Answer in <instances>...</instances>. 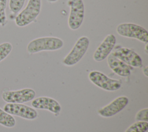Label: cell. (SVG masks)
I'll use <instances>...</instances> for the list:
<instances>
[{"mask_svg":"<svg viewBox=\"0 0 148 132\" xmlns=\"http://www.w3.org/2000/svg\"><path fill=\"white\" fill-rule=\"evenodd\" d=\"M116 31L122 36L136 39L145 43L148 42L147 31L140 25L128 23H121L117 25Z\"/></svg>","mask_w":148,"mask_h":132,"instance_id":"cell-3","label":"cell"},{"mask_svg":"<svg viewBox=\"0 0 148 132\" xmlns=\"http://www.w3.org/2000/svg\"><path fill=\"white\" fill-rule=\"evenodd\" d=\"M147 129V122L138 121L131 124L125 132H145Z\"/></svg>","mask_w":148,"mask_h":132,"instance_id":"cell-15","label":"cell"},{"mask_svg":"<svg viewBox=\"0 0 148 132\" xmlns=\"http://www.w3.org/2000/svg\"><path fill=\"white\" fill-rule=\"evenodd\" d=\"M90 44L89 39L83 36L77 39L70 52L64 58L62 63L66 66H72L77 63L85 54Z\"/></svg>","mask_w":148,"mask_h":132,"instance_id":"cell-4","label":"cell"},{"mask_svg":"<svg viewBox=\"0 0 148 132\" xmlns=\"http://www.w3.org/2000/svg\"><path fill=\"white\" fill-rule=\"evenodd\" d=\"M7 113L28 120L35 119L38 116L37 111L26 105L17 103H7L3 107Z\"/></svg>","mask_w":148,"mask_h":132,"instance_id":"cell-8","label":"cell"},{"mask_svg":"<svg viewBox=\"0 0 148 132\" xmlns=\"http://www.w3.org/2000/svg\"><path fill=\"white\" fill-rule=\"evenodd\" d=\"M135 120L138 121H148V109L145 108L138 111L135 116Z\"/></svg>","mask_w":148,"mask_h":132,"instance_id":"cell-19","label":"cell"},{"mask_svg":"<svg viewBox=\"0 0 148 132\" xmlns=\"http://www.w3.org/2000/svg\"><path fill=\"white\" fill-rule=\"evenodd\" d=\"M16 120L12 115L0 108V124L6 127L11 128L16 125Z\"/></svg>","mask_w":148,"mask_h":132,"instance_id":"cell-14","label":"cell"},{"mask_svg":"<svg viewBox=\"0 0 148 132\" xmlns=\"http://www.w3.org/2000/svg\"><path fill=\"white\" fill-rule=\"evenodd\" d=\"M128 98L126 96H120L115 98L109 104L100 108L98 114L105 118L113 116L123 110L128 103Z\"/></svg>","mask_w":148,"mask_h":132,"instance_id":"cell-10","label":"cell"},{"mask_svg":"<svg viewBox=\"0 0 148 132\" xmlns=\"http://www.w3.org/2000/svg\"><path fill=\"white\" fill-rule=\"evenodd\" d=\"M31 105L35 109L48 110L54 114L59 113L61 110L59 102L54 98L48 97H39L33 99Z\"/></svg>","mask_w":148,"mask_h":132,"instance_id":"cell-12","label":"cell"},{"mask_svg":"<svg viewBox=\"0 0 148 132\" xmlns=\"http://www.w3.org/2000/svg\"><path fill=\"white\" fill-rule=\"evenodd\" d=\"M143 73L145 75V76H146V77L148 76V67L147 66H146L145 67L143 68Z\"/></svg>","mask_w":148,"mask_h":132,"instance_id":"cell-20","label":"cell"},{"mask_svg":"<svg viewBox=\"0 0 148 132\" xmlns=\"http://www.w3.org/2000/svg\"><path fill=\"white\" fill-rule=\"evenodd\" d=\"M116 39L112 34L105 36L103 41L97 48L93 54V58L95 61L100 62L105 60L111 53L116 45Z\"/></svg>","mask_w":148,"mask_h":132,"instance_id":"cell-11","label":"cell"},{"mask_svg":"<svg viewBox=\"0 0 148 132\" xmlns=\"http://www.w3.org/2000/svg\"><path fill=\"white\" fill-rule=\"evenodd\" d=\"M35 95L34 90L25 88L18 90L4 91L2 93V98L7 103L23 104L34 99Z\"/></svg>","mask_w":148,"mask_h":132,"instance_id":"cell-7","label":"cell"},{"mask_svg":"<svg viewBox=\"0 0 148 132\" xmlns=\"http://www.w3.org/2000/svg\"><path fill=\"white\" fill-rule=\"evenodd\" d=\"M70 8L68 26L72 30H77L82 25L84 16V6L82 0H68Z\"/></svg>","mask_w":148,"mask_h":132,"instance_id":"cell-5","label":"cell"},{"mask_svg":"<svg viewBox=\"0 0 148 132\" xmlns=\"http://www.w3.org/2000/svg\"><path fill=\"white\" fill-rule=\"evenodd\" d=\"M25 0H10L9 10L13 14L18 13L23 8Z\"/></svg>","mask_w":148,"mask_h":132,"instance_id":"cell-17","label":"cell"},{"mask_svg":"<svg viewBox=\"0 0 148 132\" xmlns=\"http://www.w3.org/2000/svg\"><path fill=\"white\" fill-rule=\"evenodd\" d=\"M64 45L62 40L57 37L46 36L34 39L30 41L27 46L29 54L42 51H53L61 49Z\"/></svg>","mask_w":148,"mask_h":132,"instance_id":"cell-1","label":"cell"},{"mask_svg":"<svg viewBox=\"0 0 148 132\" xmlns=\"http://www.w3.org/2000/svg\"><path fill=\"white\" fill-rule=\"evenodd\" d=\"M41 3V0H29L25 8L15 17L16 25L23 27L34 21L40 13Z\"/></svg>","mask_w":148,"mask_h":132,"instance_id":"cell-2","label":"cell"},{"mask_svg":"<svg viewBox=\"0 0 148 132\" xmlns=\"http://www.w3.org/2000/svg\"><path fill=\"white\" fill-rule=\"evenodd\" d=\"M108 64L113 72L122 77L128 76L132 69V67L117 58L112 53L108 56Z\"/></svg>","mask_w":148,"mask_h":132,"instance_id":"cell-13","label":"cell"},{"mask_svg":"<svg viewBox=\"0 0 148 132\" xmlns=\"http://www.w3.org/2000/svg\"><path fill=\"white\" fill-rule=\"evenodd\" d=\"M7 2V0H0V25L2 27H5L8 22L5 12Z\"/></svg>","mask_w":148,"mask_h":132,"instance_id":"cell-18","label":"cell"},{"mask_svg":"<svg viewBox=\"0 0 148 132\" xmlns=\"http://www.w3.org/2000/svg\"><path fill=\"white\" fill-rule=\"evenodd\" d=\"M58 0H48V1L50 2H56Z\"/></svg>","mask_w":148,"mask_h":132,"instance_id":"cell-21","label":"cell"},{"mask_svg":"<svg viewBox=\"0 0 148 132\" xmlns=\"http://www.w3.org/2000/svg\"><path fill=\"white\" fill-rule=\"evenodd\" d=\"M117 58L132 67H140L142 61L140 57L133 50L127 47H119L112 53Z\"/></svg>","mask_w":148,"mask_h":132,"instance_id":"cell-9","label":"cell"},{"mask_svg":"<svg viewBox=\"0 0 148 132\" xmlns=\"http://www.w3.org/2000/svg\"><path fill=\"white\" fill-rule=\"evenodd\" d=\"M12 45L9 42H3L0 44V62L3 60L12 50Z\"/></svg>","mask_w":148,"mask_h":132,"instance_id":"cell-16","label":"cell"},{"mask_svg":"<svg viewBox=\"0 0 148 132\" xmlns=\"http://www.w3.org/2000/svg\"><path fill=\"white\" fill-rule=\"evenodd\" d=\"M88 78L93 84L106 91H116L119 89L121 86L120 80L110 78L104 74L97 71H91L88 74Z\"/></svg>","mask_w":148,"mask_h":132,"instance_id":"cell-6","label":"cell"}]
</instances>
